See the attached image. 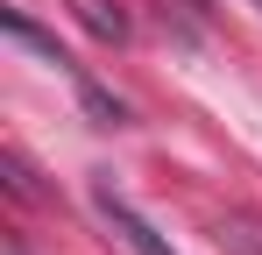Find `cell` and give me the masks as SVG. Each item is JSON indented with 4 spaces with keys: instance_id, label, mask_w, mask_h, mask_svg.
Instances as JSON below:
<instances>
[{
    "instance_id": "7a4b0ae2",
    "label": "cell",
    "mask_w": 262,
    "mask_h": 255,
    "mask_svg": "<svg viewBox=\"0 0 262 255\" xmlns=\"http://www.w3.org/2000/svg\"><path fill=\"white\" fill-rule=\"evenodd\" d=\"M78 22H85L99 42H128V14H121L114 0H78Z\"/></svg>"
},
{
    "instance_id": "6da1fadb",
    "label": "cell",
    "mask_w": 262,
    "mask_h": 255,
    "mask_svg": "<svg viewBox=\"0 0 262 255\" xmlns=\"http://www.w3.org/2000/svg\"><path fill=\"white\" fill-rule=\"evenodd\" d=\"M92 213L106 220V234H114V241H121L128 255H177L170 241H163V234H156V227H149V220H142V213H135L128 199L106 184V177H92Z\"/></svg>"
}]
</instances>
